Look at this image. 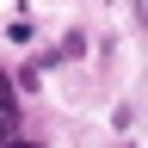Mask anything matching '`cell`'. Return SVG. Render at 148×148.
Listing matches in <instances>:
<instances>
[{"label":"cell","mask_w":148,"mask_h":148,"mask_svg":"<svg viewBox=\"0 0 148 148\" xmlns=\"http://www.w3.org/2000/svg\"><path fill=\"white\" fill-rule=\"evenodd\" d=\"M0 111H6V117H18V86H12L6 68H0Z\"/></svg>","instance_id":"obj_1"},{"label":"cell","mask_w":148,"mask_h":148,"mask_svg":"<svg viewBox=\"0 0 148 148\" xmlns=\"http://www.w3.org/2000/svg\"><path fill=\"white\" fill-rule=\"evenodd\" d=\"M6 37H12V43H31V37H37V25H31V12H25V6H18V18L6 25Z\"/></svg>","instance_id":"obj_2"},{"label":"cell","mask_w":148,"mask_h":148,"mask_svg":"<svg viewBox=\"0 0 148 148\" xmlns=\"http://www.w3.org/2000/svg\"><path fill=\"white\" fill-rule=\"evenodd\" d=\"M12 86H18V92H37V86H43V68H37V62H25V68L12 74Z\"/></svg>","instance_id":"obj_3"},{"label":"cell","mask_w":148,"mask_h":148,"mask_svg":"<svg viewBox=\"0 0 148 148\" xmlns=\"http://www.w3.org/2000/svg\"><path fill=\"white\" fill-rule=\"evenodd\" d=\"M130 123H136V105H130V99H123L117 111H111V130H117V136H123V130H130Z\"/></svg>","instance_id":"obj_4"},{"label":"cell","mask_w":148,"mask_h":148,"mask_svg":"<svg viewBox=\"0 0 148 148\" xmlns=\"http://www.w3.org/2000/svg\"><path fill=\"white\" fill-rule=\"evenodd\" d=\"M0 148H43V142H0Z\"/></svg>","instance_id":"obj_5"},{"label":"cell","mask_w":148,"mask_h":148,"mask_svg":"<svg viewBox=\"0 0 148 148\" xmlns=\"http://www.w3.org/2000/svg\"><path fill=\"white\" fill-rule=\"evenodd\" d=\"M123 148H136V142H123Z\"/></svg>","instance_id":"obj_6"}]
</instances>
